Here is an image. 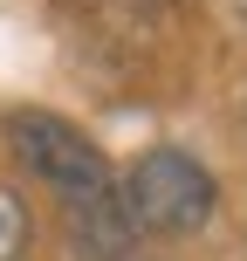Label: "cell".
<instances>
[{
	"label": "cell",
	"mask_w": 247,
	"mask_h": 261,
	"mask_svg": "<svg viewBox=\"0 0 247 261\" xmlns=\"http://www.w3.org/2000/svg\"><path fill=\"white\" fill-rule=\"evenodd\" d=\"M124 206L138 220V234H199L213 220V172L193 151H144L124 172Z\"/></svg>",
	"instance_id": "1"
},
{
	"label": "cell",
	"mask_w": 247,
	"mask_h": 261,
	"mask_svg": "<svg viewBox=\"0 0 247 261\" xmlns=\"http://www.w3.org/2000/svg\"><path fill=\"white\" fill-rule=\"evenodd\" d=\"M234 14H240V21H247V0H234Z\"/></svg>",
	"instance_id": "4"
},
{
	"label": "cell",
	"mask_w": 247,
	"mask_h": 261,
	"mask_svg": "<svg viewBox=\"0 0 247 261\" xmlns=\"http://www.w3.org/2000/svg\"><path fill=\"white\" fill-rule=\"evenodd\" d=\"M7 151L21 158V172H35V179L55 186L62 199H90V193H110V186H117L110 158L96 151L76 124L48 117V110H14L7 117Z\"/></svg>",
	"instance_id": "2"
},
{
	"label": "cell",
	"mask_w": 247,
	"mask_h": 261,
	"mask_svg": "<svg viewBox=\"0 0 247 261\" xmlns=\"http://www.w3.org/2000/svg\"><path fill=\"white\" fill-rule=\"evenodd\" d=\"M28 234H35L28 199L14 193V186H0V261H21V254H28Z\"/></svg>",
	"instance_id": "3"
},
{
	"label": "cell",
	"mask_w": 247,
	"mask_h": 261,
	"mask_svg": "<svg viewBox=\"0 0 247 261\" xmlns=\"http://www.w3.org/2000/svg\"><path fill=\"white\" fill-rule=\"evenodd\" d=\"M240 117H247V90H240Z\"/></svg>",
	"instance_id": "5"
}]
</instances>
